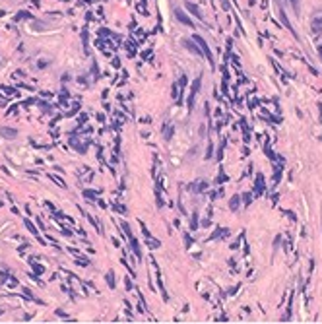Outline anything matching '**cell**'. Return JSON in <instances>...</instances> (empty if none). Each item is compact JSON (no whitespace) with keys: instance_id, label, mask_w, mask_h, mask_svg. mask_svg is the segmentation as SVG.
<instances>
[{"instance_id":"1","label":"cell","mask_w":322,"mask_h":324,"mask_svg":"<svg viewBox=\"0 0 322 324\" xmlns=\"http://www.w3.org/2000/svg\"><path fill=\"white\" fill-rule=\"evenodd\" d=\"M194 41H196V43H200V47H202V52H204V55L208 56V60H210V62H214V58H212V52H210V49H208V45H206V41H204V39H202V37H198V35H196V37H194Z\"/></svg>"},{"instance_id":"2","label":"cell","mask_w":322,"mask_h":324,"mask_svg":"<svg viewBox=\"0 0 322 324\" xmlns=\"http://www.w3.org/2000/svg\"><path fill=\"white\" fill-rule=\"evenodd\" d=\"M198 88H200V78L194 82V88H192V93H190V99H188V105H190V109H192V105H194V97H196V91H198Z\"/></svg>"},{"instance_id":"3","label":"cell","mask_w":322,"mask_h":324,"mask_svg":"<svg viewBox=\"0 0 322 324\" xmlns=\"http://www.w3.org/2000/svg\"><path fill=\"white\" fill-rule=\"evenodd\" d=\"M186 10H188V12H192L196 18L204 19V16H202V12H200V8H198V6H194V4H190V2H188V4H186Z\"/></svg>"},{"instance_id":"4","label":"cell","mask_w":322,"mask_h":324,"mask_svg":"<svg viewBox=\"0 0 322 324\" xmlns=\"http://www.w3.org/2000/svg\"><path fill=\"white\" fill-rule=\"evenodd\" d=\"M0 134L4 136V138H16V136H18V132H16L14 128H2V130H0Z\"/></svg>"},{"instance_id":"5","label":"cell","mask_w":322,"mask_h":324,"mask_svg":"<svg viewBox=\"0 0 322 324\" xmlns=\"http://www.w3.org/2000/svg\"><path fill=\"white\" fill-rule=\"evenodd\" d=\"M177 19H179V22H182V23H186V25H192V19H188L186 16H184V12H182V10H177Z\"/></svg>"},{"instance_id":"6","label":"cell","mask_w":322,"mask_h":324,"mask_svg":"<svg viewBox=\"0 0 322 324\" xmlns=\"http://www.w3.org/2000/svg\"><path fill=\"white\" fill-rule=\"evenodd\" d=\"M25 225H27V229L33 233V235H37V229H35V227L31 225V221H29V219H25Z\"/></svg>"},{"instance_id":"7","label":"cell","mask_w":322,"mask_h":324,"mask_svg":"<svg viewBox=\"0 0 322 324\" xmlns=\"http://www.w3.org/2000/svg\"><path fill=\"white\" fill-rule=\"evenodd\" d=\"M184 45H186L188 49H190V51H194V52H198V55H200V51H198V49H196V47H194V45H192L190 41H184Z\"/></svg>"},{"instance_id":"8","label":"cell","mask_w":322,"mask_h":324,"mask_svg":"<svg viewBox=\"0 0 322 324\" xmlns=\"http://www.w3.org/2000/svg\"><path fill=\"white\" fill-rule=\"evenodd\" d=\"M107 279H109V285H115V282H113V274H107Z\"/></svg>"},{"instance_id":"9","label":"cell","mask_w":322,"mask_h":324,"mask_svg":"<svg viewBox=\"0 0 322 324\" xmlns=\"http://www.w3.org/2000/svg\"><path fill=\"white\" fill-rule=\"evenodd\" d=\"M237 202H239V198H237V196H235V198H233V204H231V208H233V210L237 208Z\"/></svg>"},{"instance_id":"10","label":"cell","mask_w":322,"mask_h":324,"mask_svg":"<svg viewBox=\"0 0 322 324\" xmlns=\"http://www.w3.org/2000/svg\"><path fill=\"white\" fill-rule=\"evenodd\" d=\"M291 4H293V8L297 10V0H291Z\"/></svg>"},{"instance_id":"11","label":"cell","mask_w":322,"mask_h":324,"mask_svg":"<svg viewBox=\"0 0 322 324\" xmlns=\"http://www.w3.org/2000/svg\"><path fill=\"white\" fill-rule=\"evenodd\" d=\"M320 55H322V47H320Z\"/></svg>"}]
</instances>
